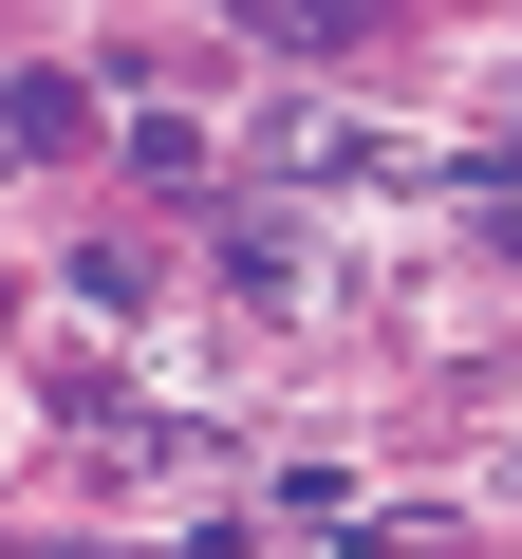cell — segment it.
<instances>
[{
  "label": "cell",
  "mask_w": 522,
  "mask_h": 559,
  "mask_svg": "<svg viewBox=\"0 0 522 559\" xmlns=\"http://www.w3.org/2000/svg\"><path fill=\"white\" fill-rule=\"evenodd\" d=\"M0 131H20V150H75L94 112H75V75H20V94H0Z\"/></svg>",
  "instance_id": "6da1fadb"
}]
</instances>
